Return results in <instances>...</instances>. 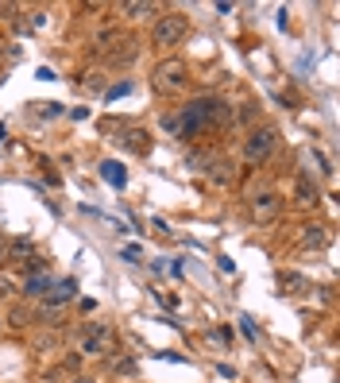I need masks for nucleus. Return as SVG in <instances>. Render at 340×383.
<instances>
[{"label":"nucleus","instance_id":"1","mask_svg":"<svg viewBox=\"0 0 340 383\" xmlns=\"http://www.w3.org/2000/svg\"><path fill=\"white\" fill-rule=\"evenodd\" d=\"M170 132L178 136V140H198V136H209L216 132V128L232 124V105L224 97H193L190 105H182V113L178 117H166L163 120Z\"/></svg>","mask_w":340,"mask_h":383},{"label":"nucleus","instance_id":"2","mask_svg":"<svg viewBox=\"0 0 340 383\" xmlns=\"http://www.w3.org/2000/svg\"><path fill=\"white\" fill-rule=\"evenodd\" d=\"M151 85H155V93H182L190 85V66L182 59H163L151 70Z\"/></svg>","mask_w":340,"mask_h":383},{"label":"nucleus","instance_id":"3","mask_svg":"<svg viewBox=\"0 0 340 383\" xmlns=\"http://www.w3.org/2000/svg\"><path fill=\"white\" fill-rule=\"evenodd\" d=\"M190 35V20L182 12H158L155 27H151V43L155 47H178Z\"/></svg>","mask_w":340,"mask_h":383},{"label":"nucleus","instance_id":"4","mask_svg":"<svg viewBox=\"0 0 340 383\" xmlns=\"http://www.w3.org/2000/svg\"><path fill=\"white\" fill-rule=\"evenodd\" d=\"M274 147H279V128L263 124V128H256V132H248V140H244V159H248L251 167H259V163H267V159L274 155Z\"/></svg>","mask_w":340,"mask_h":383},{"label":"nucleus","instance_id":"5","mask_svg":"<svg viewBox=\"0 0 340 383\" xmlns=\"http://www.w3.org/2000/svg\"><path fill=\"white\" fill-rule=\"evenodd\" d=\"M108 349H112V325L89 321L82 329V356H105Z\"/></svg>","mask_w":340,"mask_h":383},{"label":"nucleus","instance_id":"6","mask_svg":"<svg viewBox=\"0 0 340 383\" xmlns=\"http://www.w3.org/2000/svg\"><path fill=\"white\" fill-rule=\"evenodd\" d=\"M251 221H256V225H274V221H279V213H282V198L274 190H263V194H256V198H251Z\"/></svg>","mask_w":340,"mask_h":383},{"label":"nucleus","instance_id":"7","mask_svg":"<svg viewBox=\"0 0 340 383\" xmlns=\"http://www.w3.org/2000/svg\"><path fill=\"white\" fill-rule=\"evenodd\" d=\"M0 259H8V263H16V267H27L35 259V240L31 236H12V240L0 248Z\"/></svg>","mask_w":340,"mask_h":383},{"label":"nucleus","instance_id":"8","mask_svg":"<svg viewBox=\"0 0 340 383\" xmlns=\"http://www.w3.org/2000/svg\"><path fill=\"white\" fill-rule=\"evenodd\" d=\"M74 294H77V283H74V279H54V283H50V291H47V298H43V310L66 306V302H74Z\"/></svg>","mask_w":340,"mask_h":383},{"label":"nucleus","instance_id":"9","mask_svg":"<svg viewBox=\"0 0 340 383\" xmlns=\"http://www.w3.org/2000/svg\"><path fill=\"white\" fill-rule=\"evenodd\" d=\"M135 55H140V43H135V39H120L117 43V47H108V55H105V62H108V66H132V62H135Z\"/></svg>","mask_w":340,"mask_h":383},{"label":"nucleus","instance_id":"10","mask_svg":"<svg viewBox=\"0 0 340 383\" xmlns=\"http://www.w3.org/2000/svg\"><path fill=\"white\" fill-rule=\"evenodd\" d=\"M279 291L290 294V298H306L313 291V283L306 275H298V271H279Z\"/></svg>","mask_w":340,"mask_h":383},{"label":"nucleus","instance_id":"11","mask_svg":"<svg viewBox=\"0 0 340 383\" xmlns=\"http://www.w3.org/2000/svg\"><path fill=\"white\" fill-rule=\"evenodd\" d=\"M294 201H298L302 209H313L317 201H321V190H317V182L309 175H298L294 178Z\"/></svg>","mask_w":340,"mask_h":383},{"label":"nucleus","instance_id":"12","mask_svg":"<svg viewBox=\"0 0 340 383\" xmlns=\"http://www.w3.org/2000/svg\"><path fill=\"white\" fill-rule=\"evenodd\" d=\"M120 143H124L132 155H147V151H151V132H147V128H128V132L120 136Z\"/></svg>","mask_w":340,"mask_h":383},{"label":"nucleus","instance_id":"13","mask_svg":"<svg viewBox=\"0 0 340 383\" xmlns=\"http://www.w3.org/2000/svg\"><path fill=\"white\" fill-rule=\"evenodd\" d=\"M298 244L306 252L325 248V244H329V229H325V225H306V229H302V236H298Z\"/></svg>","mask_w":340,"mask_h":383},{"label":"nucleus","instance_id":"14","mask_svg":"<svg viewBox=\"0 0 340 383\" xmlns=\"http://www.w3.org/2000/svg\"><path fill=\"white\" fill-rule=\"evenodd\" d=\"M50 283H54V279H50L47 271H39V275H31V279L24 283V294H27L31 302H43V298H47V291H50Z\"/></svg>","mask_w":340,"mask_h":383},{"label":"nucleus","instance_id":"15","mask_svg":"<svg viewBox=\"0 0 340 383\" xmlns=\"http://www.w3.org/2000/svg\"><path fill=\"white\" fill-rule=\"evenodd\" d=\"M101 178H105L108 186H117V190H124V167H120V163H112V159H105V163H101Z\"/></svg>","mask_w":340,"mask_h":383},{"label":"nucleus","instance_id":"16","mask_svg":"<svg viewBox=\"0 0 340 383\" xmlns=\"http://www.w3.org/2000/svg\"><path fill=\"white\" fill-rule=\"evenodd\" d=\"M128 20H143V16H158V4H143V0H132V4H120Z\"/></svg>","mask_w":340,"mask_h":383},{"label":"nucleus","instance_id":"17","mask_svg":"<svg viewBox=\"0 0 340 383\" xmlns=\"http://www.w3.org/2000/svg\"><path fill=\"white\" fill-rule=\"evenodd\" d=\"M209 182H213V186H228V182H232V167L213 159V163H209Z\"/></svg>","mask_w":340,"mask_h":383},{"label":"nucleus","instance_id":"18","mask_svg":"<svg viewBox=\"0 0 340 383\" xmlns=\"http://www.w3.org/2000/svg\"><path fill=\"white\" fill-rule=\"evenodd\" d=\"M240 333H244V337H248V341H256V337H259V325H256V321H251V317H248V314H244V317H240Z\"/></svg>","mask_w":340,"mask_h":383},{"label":"nucleus","instance_id":"19","mask_svg":"<svg viewBox=\"0 0 340 383\" xmlns=\"http://www.w3.org/2000/svg\"><path fill=\"white\" fill-rule=\"evenodd\" d=\"M120 256H124L128 263H140V259H143V248H135V244H124V248H120Z\"/></svg>","mask_w":340,"mask_h":383},{"label":"nucleus","instance_id":"20","mask_svg":"<svg viewBox=\"0 0 340 383\" xmlns=\"http://www.w3.org/2000/svg\"><path fill=\"white\" fill-rule=\"evenodd\" d=\"M155 298H158V302H163V306H166V310H182V302H178V298H175V294H166V291H155Z\"/></svg>","mask_w":340,"mask_h":383},{"label":"nucleus","instance_id":"21","mask_svg":"<svg viewBox=\"0 0 340 383\" xmlns=\"http://www.w3.org/2000/svg\"><path fill=\"white\" fill-rule=\"evenodd\" d=\"M236 117H240V120H256L259 117V105H256V101H251V105H240V113H236Z\"/></svg>","mask_w":340,"mask_h":383},{"label":"nucleus","instance_id":"22","mask_svg":"<svg viewBox=\"0 0 340 383\" xmlns=\"http://www.w3.org/2000/svg\"><path fill=\"white\" fill-rule=\"evenodd\" d=\"M124 93H132V82H117L112 89H108V97L117 101V97H124Z\"/></svg>","mask_w":340,"mask_h":383},{"label":"nucleus","instance_id":"23","mask_svg":"<svg viewBox=\"0 0 340 383\" xmlns=\"http://www.w3.org/2000/svg\"><path fill=\"white\" fill-rule=\"evenodd\" d=\"M27 321H31V314H27V310H16V314H12V325H16V329H24Z\"/></svg>","mask_w":340,"mask_h":383},{"label":"nucleus","instance_id":"24","mask_svg":"<svg viewBox=\"0 0 340 383\" xmlns=\"http://www.w3.org/2000/svg\"><path fill=\"white\" fill-rule=\"evenodd\" d=\"M35 108H39V117H59L62 113V105H35Z\"/></svg>","mask_w":340,"mask_h":383},{"label":"nucleus","instance_id":"25","mask_svg":"<svg viewBox=\"0 0 340 383\" xmlns=\"http://www.w3.org/2000/svg\"><path fill=\"white\" fill-rule=\"evenodd\" d=\"M117 372H120V375H135V360H120Z\"/></svg>","mask_w":340,"mask_h":383},{"label":"nucleus","instance_id":"26","mask_svg":"<svg viewBox=\"0 0 340 383\" xmlns=\"http://www.w3.org/2000/svg\"><path fill=\"white\" fill-rule=\"evenodd\" d=\"M74 383H97V380H89V375H74Z\"/></svg>","mask_w":340,"mask_h":383},{"label":"nucleus","instance_id":"27","mask_svg":"<svg viewBox=\"0 0 340 383\" xmlns=\"http://www.w3.org/2000/svg\"><path fill=\"white\" fill-rule=\"evenodd\" d=\"M4 47H8V43H4V35H0V62H4Z\"/></svg>","mask_w":340,"mask_h":383},{"label":"nucleus","instance_id":"28","mask_svg":"<svg viewBox=\"0 0 340 383\" xmlns=\"http://www.w3.org/2000/svg\"><path fill=\"white\" fill-rule=\"evenodd\" d=\"M0 329H4V317H0Z\"/></svg>","mask_w":340,"mask_h":383}]
</instances>
